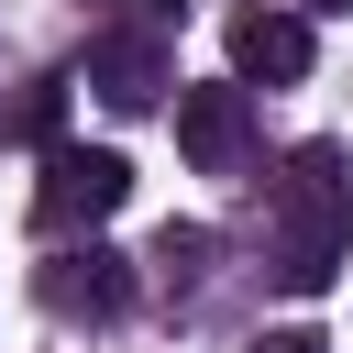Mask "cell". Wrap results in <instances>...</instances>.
<instances>
[{
    "label": "cell",
    "mask_w": 353,
    "mask_h": 353,
    "mask_svg": "<svg viewBox=\"0 0 353 353\" xmlns=\"http://www.w3.org/2000/svg\"><path fill=\"white\" fill-rule=\"evenodd\" d=\"M265 221H276V287L320 298V287L342 276V254H353V154H342V143H298V154L276 165Z\"/></svg>",
    "instance_id": "6da1fadb"
},
{
    "label": "cell",
    "mask_w": 353,
    "mask_h": 353,
    "mask_svg": "<svg viewBox=\"0 0 353 353\" xmlns=\"http://www.w3.org/2000/svg\"><path fill=\"white\" fill-rule=\"evenodd\" d=\"M121 199H132V165H121L110 143H44V176H33V232L77 243V232H99Z\"/></svg>",
    "instance_id": "7a4b0ae2"
},
{
    "label": "cell",
    "mask_w": 353,
    "mask_h": 353,
    "mask_svg": "<svg viewBox=\"0 0 353 353\" xmlns=\"http://www.w3.org/2000/svg\"><path fill=\"white\" fill-rule=\"evenodd\" d=\"M77 88H88L99 110H154V99L176 88V66H165V33H132V22H110V33L77 55Z\"/></svg>",
    "instance_id": "3957f363"
},
{
    "label": "cell",
    "mask_w": 353,
    "mask_h": 353,
    "mask_svg": "<svg viewBox=\"0 0 353 353\" xmlns=\"http://www.w3.org/2000/svg\"><path fill=\"white\" fill-rule=\"evenodd\" d=\"M176 154H188L199 176H232V165L254 154V88H232V77L176 88Z\"/></svg>",
    "instance_id": "277c9868"
},
{
    "label": "cell",
    "mask_w": 353,
    "mask_h": 353,
    "mask_svg": "<svg viewBox=\"0 0 353 353\" xmlns=\"http://www.w3.org/2000/svg\"><path fill=\"white\" fill-rule=\"evenodd\" d=\"M309 11H287V0H265V11H243L232 22V88H298L309 77Z\"/></svg>",
    "instance_id": "5b68a950"
},
{
    "label": "cell",
    "mask_w": 353,
    "mask_h": 353,
    "mask_svg": "<svg viewBox=\"0 0 353 353\" xmlns=\"http://www.w3.org/2000/svg\"><path fill=\"white\" fill-rule=\"evenodd\" d=\"M44 298H55L66 320H121V309H132V276H121L110 243H66V254L44 265Z\"/></svg>",
    "instance_id": "8992f818"
},
{
    "label": "cell",
    "mask_w": 353,
    "mask_h": 353,
    "mask_svg": "<svg viewBox=\"0 0 353 353\" xmlns=\"http://www.w3.org/2000/svg\"><path fill=\"white\" fill-rule=\"evenodd\" d=\"M154 276H165V287H199V276H210V232H199V221H165V232H154Z\"/></svg>",
    "instance_id": "52a82bcc"
},
{
    "label": "cell",
    "mask_w": 353,
    "mask_h": 353,
    "mask_svg": "<svg viewBox=\"0 0 353 353\" xmlns=\"http://www.w3.org/2000/svg\"><path fill=\"white\" fill-rule=\"evenodd\" d=\"M110 22H132V33H165V22H188V0H99Z\"/></svg>",
    "instance_id": "ba28073f"
},
{
    "label": "cell",
    "mask_w": 353,
    "mask_h": 353,
    "mask_svg": "<svg viewBox=\"0 0 353 353\" xmlns=\"http://www.w3.org/2000/svg\"><path fill=\"white\" fill-rule=\"evenodd\" d=\"M254 353H331V342H320V331H265Z\"/></svg>",
    "instance_id": "9c48e42d"
},
{
    "label": "cell",
    "mask_w": 353,
    "mask_h": 353,
    "mask_svg": "<svg viewBox=\"0 0 353 353\" xmlns=\"http://www.w3.org/2000/svg\"><path fill=\"white\" fill-rule=\"evenodd\" d=\"M309 11H353V0H309Z\"/></svg>",
    "instance_id": "30bf717a"
}]
</instances>
